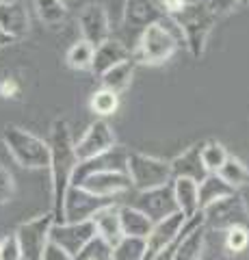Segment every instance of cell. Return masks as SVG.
<instances>
[{
    "label": "cell",
    "mask_w": 249,
    "mask_h": 260,
    "mask_svg": "<svg viewBox=\"0 0 249 260\" xmlns=\"http://www.w3.org/2000/svg\"><path fill=\"white\" fill-rule=\"evenodd\" d=\"M204 243H206V228H204L202 210H199L197 215L187 219V230H184V237L178 243L173 260H199L204 251Z\"/></svg>",
    "instance_id": "16"
},
{
    "label": "cell",
    "mask_w": 249,
    "mask_h": 260,
    "mask_svg": "<svg viewBox=\"0 0 249 260\" xmlns=\"http://www.w3.org/2000/svg\"><path fill=\"white\" fill-rule=\"evenodd\" d=\"M134 61L132 56L130 59H126L122 63L113 65L111 70H106L102 74V87L109 89V91H115V93H122L124 89H128V85H130L132 80V74H134Z\"/></svg>",
    "instance_id": "25"
},
{
    "label": "cell",
    "mask_w": 249,
    "mask_h": 260,
    "mask_svg": "<svg viewBox=\"0 0 249 260\" xmlns=\"http://www.w3.org/2000/svg\"><path fill=\"white\" fill-rule=\"evenodd\" d=\"M91 221L95 225V234L102 237L111 247L124 237L122 223H119V206H115V204H109L102 210H98V213L91 217Z\"/></svg>",
    "instance_id": "21"
},
{
    "label": "cell",
    "mask_w": 249,
    "mask_h": 260,
    "mask_svg": "<svg viewBox=\"0 0 249 260\" xmlns=\"http://www.w3.org/2000/svg\"><path fill=\"white\" fill-rule=\"evenodd\" d=\"M154 3L158 5V9L167 13V15H173V13H178L182 7H187L191 0H154Z\"/></svg>",
    "instance_id": "38"
},
{
    "label": "cell",
    "mask_w": 249,
    "mask_h": 260,
    "mask_svg": "<svg viewBox=\"0 0 249 260\" xmlns=\"http://www.w3.org/2000/svg\"><path fill=\"white\" fill-rule=\"evenodd\" d=\"M119 223H122L124 237H136V239H148L152 225H154V221L146 213H141L132 204L119 206Z\"/></svg>",
    "instance_id": "22"
},
{
    "label": "cell",
    "mask_w": 249,
    "mask_h": 260,
    "mask_svg": "<svg viewBox=\"0 0 249 260\" xmlns=\"http://www.w3.org/2000/svg\"><path fill=\"white\" fill-rule=\"evenodd\" d=\"M11 44H15V42H13V39H11L9 35H7V32H5L3 28H0V48H5V46H11Z\"/></svg>",
    "instance_id": "39"
},
{
    "label": "cell",
    "mask_w": 249,
    "mask_h": 260,
    "mask_svg": "<svg viewBox=\"0 0 249 260\" xmlns=\"http://www.w3.org/2000/svg\"><path fill=\"white\" fill-rule=\"evenodd\" d=\"M111 148H115V135H113V130H111L109 121H104V119H95L93 124L87 128V133L78 139V143H74V152H76L78 162L109 152Z\"/></svg>",
    "instance_id": "11"
},
{
    "label": "cell",
    "mask_w": 249,
    "mask_h": 260,
    "mask_svg": "<svg viewBox=\"0 0 249 260\" xmlns=\"http://www.w3.org/2000/svg\"><path fill=\"white\" fill-rule=\"evenodd\" d=\"M204 3H206L208 9L217 15V18H219V15H226L230 11H234L238 7V0H204Z\"/></svg>",
    "instance_id": "36"
},
{
    "label": "cell",
    "mask_w": 249,
    "mask_h": 260,
    "mask_svg": "<svg viewBox=\"0 0 249 260\" xmlns=\"http://www.w3.org/2000/svg\"><path fill=\"white\" fill-rule=\"evenodd\" d=\"M0 3H20V0H0Z\"/></svg>",
    "instance_id": "40"
},
{
    "label": "cell",
    "mask_w": 249,
    "mask_h": 260,
    "mask_svg": "<svg viewBox=\"0 0 249 260\" xmlns=\"http://www.w3.org/2000/svg\"><path fill=\"white\" fill-rule=\"evenodd\" d=\"M119 107V93L115 91H109V89H100L95 91L91 98V111L100 117H106V115H113Z\"/></svg>",
    "instance_id": "31"
},
{
    "label": "cell",
    "mask_w": 249,
    "mask_h": 260,
    "mask_svg": "<svg viewBox=\"0 0 249 260\" xmlns=\"http://www.w3.org/2000/svg\"><path fill=\"white\" fill-rule=\"evenodd\" d=\"M202 217H204V228H212V230L226 232L234 225L249 228V210L238 193H232L212 202L210 206L202 210Z\"/></svg>",
    "instance_id": "7"
},
{
    "label": "cell",
    "mask_w": 249,
    "mask_h": 260,
    "mask_svg": "<svg viewBox=\"0 0 249 260\" xmlns=\"http://www.w3.org/2000/svg\"><path fill=\"white\" fill-rule=\"evenodd\" d=\"M160 15H163V11L158 9L154 0H126L124 28L136 32V37H139L143 28H148L150 24H156L160 20Z\"/></svg>",
    "instance_id": "17"
},
{
    "label": "cell",
    "mask_w": 249,
    "mask_h": 260,
    "mask_svg": "<svg viewBox=\"0 0 249 260\" xmlns=\"http://www.w3.org/2000/svg\"><path fill=\"white\" fill-rule=\"evenodd\" d=\"M93 52H95V48H93L89 42L80 39V42H76V44L67 50L65 61H67V65H69L72 70H91Z\"/></svg>",
    "instance_id": "29"
},
{
    "label": "cell",
    "mask_w": 249,
    "mask_h": 260,
    "mask_svg": "<svg viewBox=\"0 0 249 260\" xmlns=\"http://www.w3.org/2000/svg\"><path fill=\"white\" fill-rule=\"evenodd\" d=\"M171 178H189V180L202 182L208 176L204 162H202V143L191 145L189 150L178 154L173 160H169Z\"/></svg>",
    "instance_id": "18"
},
{
    "label": "cell",
    "mask_w": 249,
    "mask_h": 260,
    "mask_svg": "<svg viewBox=\"0 0 249 260\" xmlns=\"http://www.w3.org/2000/svg\"><path fill=\"white\" fill-rule=\"evenodd\" d=\"M126 156H128V152L124 148H119V145H115V148H111L104 154L80 160L74 169V176H72V186H78L83 178L95 172H126Z\"/></svg>",
    "instance_id": "13"
},
{
    "label": "cell",
    "mask_w": 249,
    "mask_h": 260,
    "mask_svg": "<svg viewBox=\"0 0 249 260\" xmlns=\"http://www.w3.org/2000/svg\"><path fill=\"white\" fill-rule=\"evenodd\" d=\"M175 206L184 217H193L199 213V200H197V182L189 178H173L171 180Z\"/></svg>",
    "instance_id": "23"
},
{
    "label": "cell",
    "mask_w": 249,
    "mask_h": 260,
    "mask_svg": "<svg viewBox=\"0 0 249 260\" xmlns=\"http://www.w3.org/2000/svg\"><path fill=\"white\" fill-rule=\"evenodd\" d=\"M249 247V228L234 225L226 230V249L230 254H240Z\"/></svg>",
    "instance_id": "33"
},
{
    "label": "cell",
    "mask_w": 249,
    "mask_h": 260,
    "mask_svg": "<svg viewBox=\"0 0 249 260\" xmlns=\"http://www.w3.org/2000/svg\"><path fill=\"white\" fill-rule=\"evenodd\" d=\"M130 50H128V46L124 42H119V39H106V42H102L98 48H95L93 52V63H91V72L93 74L102 76L106 70H111L113 65L122 63L126 59H130Z\"/></svg>",
    "instance_id": "19"
},
{
    "label": "cell",
    "mask_w": 249,
    "mask_h": 260,
    "mask_svg": "<svg viewBox=\"0 0 249 260\" xmlns=\"http://www.w3.org/2000/svg\"><path fill=\"white\" fill-rule=\"evenodd\" d=\"M93 237H95V225L91 219L89 221H61V223H52L50 228V243L59 245L63 251H67L74 258Z\"/></svg>",
    "instance_id": "9"
},
{
    "label": "cell",
    "mask_w": 249,
    "mask_h": 260,
    "mask_svg": "<svg viewBox=\"0 0 249 260\" xmlns=\"http://www.w3.org/2000/svg\"><path fill=\"white\" fill-rule=\"evenodd\" d=\"M3 143L15 158V162L26 169H44L50 165V145L20 126H7L3 130Z\"/></svg>",
    "instance_id": "3"
},
{
    "label": "cell",
    "mask_w": 249,
    "mask_h": 260,
    "mask_svg": "<svg viewBox=\"0 0 249 260\" xmlns=\"http://www.w3.org/2000/svg\"><path fill=\"white\" fill-rule=\"evenodd\" d=\"M180 44L167 32L160 24H150L148 28L141 30L132 46V61L143 65H160L169 61L175 54Z\"/></svg>",
    "instance_id": "4"
},
{
    "label": "cell",
    "mask_w": 249,
    "mask_h": 260,
    "mask_svg": "<svg viewBox=\"0 0 249 260\" xmlns=\"http://www.w3.org/2000/svg\"><path fill=\"white\" fill-rule=\"evenodd\" d=\"M78 186L93 195H100V198H115V195H122L128 189H132L126 172H95L83 178Z\"/></svg>",
    "instance_id": "14"
},
{
    "label": "cell",
    "mask_w": 249,
    "mask_h": 260,
    "mask_svg": "<svg viewBox=\"0 0 249 260\" xmlns=\"http://www.w3.org/2000/svg\"><path fill=\"white\" fill-rule=\"evenodd\" d=\"M184 223H187V217H184L180 210H175L173 215L156 221L154 225H152V230H150L148 239H146V258L143 260H150L156 251H160L165 245H169V243L180 234Z\"/></svg>",
    "instance_id": "15"
},
{
    "label": "cell",
    "mask_w": 249,
    "mask_h": 260,
    "mask_svg": "<svg viewBox=\"0 0 249 260\" xmlns=\"http://www.w3.org/2000/svg\"><path fill=\"white\" fill-rule=\"evenodd\" d=\"M221 178L223 182H228L232 189H238V186H245L249 182V169L234 156H228L226 162L215 172Z\"/></svg>",
    "instance_id": "26"
},
{
    "label": "cell",
    "mask_w": 249,
    "mask_h": 260,
    "mask_svg": "<svg viewBox=\"0 0 249 260\" xmlns=\"http://www.w3.org/2000/svg\"><path fill=\"white\" fill-rule=\"evenodd\" d=\"M238 5H249V0H238Z\"/></svg>",
    "instance_id": "41"
},
{
    "label": "cell",
    "mask_w": 249,
    "mask_h": 260,
    "mask_svg": "<svg viewBox=\"0 0 249 260\" xmlns=\"http://www.w3.org/2000/svg\"><path fill=\"white\" fill-rule=\"evenodd\" d=\"M78 24H80V32L83 39L89 42L93 48H98L102 42H106L111 35V26H109V13L104 9V5L100 3H89L83 7V11L78 15Z\"/></svg>",
    "instance_id": "12"
},
{
    "label": "cell",
    "mask_w": 249,
    "mask_h": 260,
    "mask_svg": "<svg viewBox=\"0 0 249 260\" xmlns=\"http://www.w3.org/2000/svg\"><path fill=\"white\" fill-rule=\"evenodd\" d=\"M0 28L13 42H20L28 32V13L20 3H0Z\"/></svg>",
    "instance_id": "20"
},
{
    "label": "cell",
    "mask_w": 249,
    "mask_h": 260,
    "mask_svg": "<svg viewBox=\"0 0 249 260\" xmlns=\"http://www.w3.org/2000/svg\"><path fill=\"white\" fill-rule=\"evenodd\" d=\"M171 18L182 30L184 46L189 48V52L195 59H199L206 52L208 37H210V32L217 24V15L208 9L204 0H191L187 7H182Z\"/></svg>",
    "instance_id": "2"
},
{
    "label": "cell",
    "mask_w": 249,
    "mask_h": 260,
    "mask_svg": "<svg viewBox=\"0 0 249 260\" xmlns=\"http://www.w3.org/2000/svg\"><path fill=\"white\" fill-rule=\"evenodd\" d=\"M15 195V178L13 174L0 162V206L11 202Z\"/></svg>",
    "instance_id": "34"
},
{
    "label": "cell",
    "mask_w": 249,
    "mask_h": 260,
    "mask_svg": "<svg viewBox=\"0 0 249 260\" xmlns=\"http://www.w3.org/2000/svg\"><path fill=\"white\" fill-rule=\"evenodd\" d=\"M126 174L136 191L156 189V186L169 184L173 180L169 160H160L156 156H148V154H141V152H128Z\"/></svg>",
    "instance_id": "5"
},
{
    "label": "cell",
    "mask_w": 249,
    "mask_h": 260,
    "mask_svg": "<svg viewBox=\"0 0 249 260\" xmlns=\"http://www.w3.org/2000/svg\"><path fill=\"white\" fill-rule=\"evenodd\" d=\"M0 260H22L20 245L13 234H9V237H5L0 241Z\"/></svg>",
    "instance_id": "35"
},
{
    "label": "cell",
    "mask_w": 249,
    "mask_h": 260,
    "mask_svg": "<svg viewBox=\"0 0 249 260\" xmlns=\"http://www.w3.org/2000/svg\"><path fill=\"white\" fill-rule=\"evenodd\" d=\"M236 193V189H232L228 182H223L217 174H208L202 182H197V200H199V210H204L206 206H210L212 202L226 198V195Z\"/></svg>",
    "instance_id": "24"
},
{
    "label": "cell",
    "mask_w": 249,
    "mask_h": 260,
    "mask_svg": "<svg viewBox=\"0 0 249 260\" xmlns=\"http://www.w3.org/2000/svg\"><path fill=\"white\" fill-rule=\"evenodd\" d=\"M42 260H76V258L72 254H67V251H63L59 245H54V243H48Z\"/></svg>",
    "instance_id": "37"
},
{
    "label": "cell",
    "mask_w": 249,
    "mask_h": 260,
    "mask_svg": "<svg viewBox=\"0 0 249 260\" xmlns=\"http://www.w3.org/2000/svg\"><path fill=\"white\" fill-rule=\"evenodd\" d=\"M132 206L139 208L141 213H146L154 223L160 221V219L173 215L175 210H178V206H175V200H173L171 182L163 184V186H156V189L136 191L134 200H132Z\"/></svg>",
    "instance_id": "10"
},
{
    "label": "cell",
    "mask_w": 249,
    "mask_h": 260,
    "mask_svg": "<svg viewBox=\"0 0 249 260\" xmlns=\"http://www.w3.org/2000/svg\"><path fill=\"white\" fill-rule=\"evenodd\" d=\"M109 204H113V198H100L80 186H69L63 202V221H89Z\"/></svg>",
    "instance_id": "8"
},
{
    "label": "cell",
    "mask_w": 249,
    "mask_h": 260,
    "mask_svg": "<svg viewBox=\"0 0 249 260\" xmlns=\"http://www.w3.org/2000/svg\"><path fill=\"white\" fill-rule=\"evenodd\" d=\"M228 156H230V154H228V150L223 148L221 143H217V141L202 143V162H204V167H206L208 174H215L217 169L226 162Z\"/></svg>",
    "instance_id": "30"
},
{
    "label": "cell",
    "mask_w": 249,
    "mask_h": 260,
    "mask_svg": "<svg viewBox=\"0 0 249 260\" xmlns=\"http://www.w3.org/2000/svg\"><path fill=\"white\" fill-rule=\"evenodd\" d=\"M146 258V239L122 237L111 251V260H143Z\"/></svg>",
    "instance_id": "27"
},
{
    "label": "cell",
    "mask_w": 249,
    "mask_h": 260,
    "mask_svg": "<svg viewBox=\"0 0 249 260\" xmlns=\"http://www.w3.org/2000/svg\"><path fill=\"white\" fill-rule=\"evenodd\" d=\"M33 5L39 20L48 26H59L67 15V7L63 0H33Z\"/></svg>",
    "instance_id": "28"
},
{
    "label": "cell",
    "mask_w": 249,
    "mask_h": 260,
    "mask_svg": "<svg viewBox=\"0 0 249 260\" xmlns=\"http://www.w3.org/2000/svg\"><path fill=\"white\" fill-rule=\"evenodd\" d=\"M50 186H52V217L54 223L63 221V202H65V193L72 186V176L78 165L74 141H72V133L65 119H57L50 128Z\"/></svg>",
    "instance_id": "1"
},
{
    "label": "cell",
    "mask_w": 249,
    "mask_h": 260,
    "mask_svg": "<svg viewBox=\"0 0 249 260\" xmlns=\"http://www.w3.org/2000/svg\"><path fill=\"white\" fill-rule=\"evenodd\" d=\"M54 223L52 213L33 217L28 221L18 225V230L13 232L15 241L20 245L22 260H42L46 245L50 243V228Z\"/></svg>",
    "instance_id": "6"
},
{
    "label": "cell",
    "mask_w": 249,
    "mask_h": 260,
    "mask_svg": "<svg viewBox=\"0 0 249 260\" xmlns=\"http://www.w3.org/2000/svg\"><path fill=\"white\" fill-rule=\"evenodd\" d=\"M111 251H113V247L102 237L95 234V237L78 251L76 260H111Z\"/></svg>",
    "instance_id": "32"
}]
</instances>
